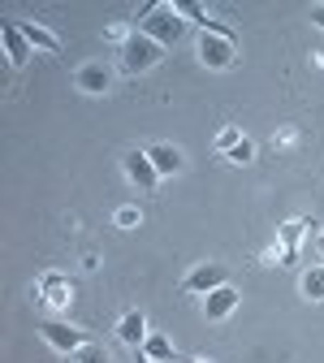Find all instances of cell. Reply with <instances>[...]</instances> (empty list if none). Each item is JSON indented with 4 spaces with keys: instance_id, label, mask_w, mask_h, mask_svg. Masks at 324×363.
Listing matches in <instances>:
<instances>
[{
    "instance_id": "5b68a950",
    "label": "cell",
    "mask_w": 324,
    "mask_h": 363,
    "mask_svg": "<svg viewBox=\"0 0 324 363\" xmlns=\"http://www.w3.org/2000/svg\"><path fill=\"white\" fill-rule=\"evenodd\" d=\"M74 294H78V286L65 277V272H43L39 277V303H48L52 311H65L74 303Z\"/></svg>"
},
{
    "instance_id": "30bf717a",
    "label": "cell",
    "mask_w": 324,
    "mask_h": 363,
    "mask_svg": "<svg viewBox=\"0 0 324 363\" xmlns=\"http://www.w3.org/2000/svg\"><path fill=\"white\" fill-rule=\"evenodd\" d=\"M117 342H125L130 350H143V342H147V315L143 311H125L121 320H117Z\"/></svg>"
},
{
    "instance_id": "e0dca14e",
    "label": "cell",
    "mask_w": 324,
    "mask_h": 363,
    "mask_svg": "<svg viewBox=\"0 0 324 363\" xmlns=\"http://www.w3.org/2000/svg\"><path fill=\"white\" fill-rule=\"evenodd\" d=\"M69 363H113V359H108V350H104V346L86 342L82 350H74V354H69Z\"/></svg>"
},
{
    "instance_id": "277c9868",
    "label": "cell",
    "mask_w": 324,
    "mask_h": 363,
    "mask_svg": "<svg viewBox=\"0 0 324 363\" xmlns=\"http://www.w3.org/2000/svg\"><path fill=\"white\" fill-rule=\"evenodd\" d=\"M39 337L48 342L52 350H61V354H74V350L86 346V333L74 329V325H65V320H39Z\"/></svg>"
},
{
    "instance_id": "d6986e66",
    "label": "cell",
    "mask_w": 324,
    "mask_h": 363,
    "mask_svg": "<svg viewBox=\"0 0 324 363\" xmlns=\"http://www.w3.org/2000/svg\"><path fill=\"white\" fill-rule=\"evenodd\" d=\"M225 160H229V164H251V160H255V143H251V139H242V143L229 152Z\"/></svg>"
},
{
    "instance_id": "ac0fdd59",
    "label": "cell",
    "mask_w": 324,
    "mask_h": 363,
    "mask_svg": "<svg viewBox=\"0 0 324 363\" xmlns=\"http://www.w3.org/2000/svg\"><path fill=\"white\" fill-rule=\"evenodd\" d=\"M242 139H247V134L229 125V130H220V134H216V152H220V156H229V152H234V147H238Z\"/></svg>"
},
{
    "instance_id": "ba28073f",
    "label": "cell",
    "mask_w": 324,
    "mask_h": 363,
    "mask_svg": "<svg viewBox=\"0 0 324 363\" xmlns=\"http://www.w3.org/2000/svg\"><path fill=\"white\" fill-rule=\"evenodd\" d=\"M238 303H242V294L234 290V286H220V290H212V294H203V315L216 325V320H229V315L238 311Z\"/></svg>"
},
{
    "instance_id": "44dd1931",
    "label": "cell",
    "mask_w": 324,
    "mask_h": 363,
    "mask_svg": "<svg viewBox=\"0 0 324 363\" xmlns=\"http://www.w3.org/2000/svg\"><path fill=\"white\" fill-rule=\"evenodd\" d=\"M311 22H315V26L324 30V0H320V5H311Z\"/></svg>"
},
{
    "instance_id": "8fae6325",
    "label": "cell",
    "mask_w": 324,
    "mask_h": 363,
    "mask_svg": "<svg viewBox=\"0 0 324 363\" xmlns=\"http://www.w3.org/2000/svg\"><path fill=\"white\" fill-rule=\"evenodd\" d=\"M74 86L86 91V96H108V91H113V74L104 65H82L74 74Z\"/></svg>"
},
{
    "instance_id": "3957f363",
    "label": "cell",
    "mask_w": 324,
    "mask_h": 363,
    "mask_svg": "<svg viewBox=\"0 0 324 363\" xmlns=\"http://www.w3.org/2000/svg\"><path fill=\"white\" fill-rule=\"evenodd\" d=\"M121 169H125V177H130L143 195H152V191H156L160 173H156V164L147 160V147H130V152L121 156Z\"/></svg>"
},
{
    "instance_id": "9c48e42d",
    "label": "cell",
    "mask_w": 324,
    "mask_h": 363,
    "mask_svg": "<svg viewBox=\"0 0 324 363\" xmlns=\"http://www.w3.org/2000/svg\"><path fill=\"white\" fill-rule=\"evenodd\" d=\"M0 43H5V52H9V65H26L35 57V48L26 43V35H22L18 22H0Z\"/></svg>"
},
{
    "instance_id": "52a82bcc",
    "label": "cell",
    "mask_w": 324,
    "mask_h": 363,
    "mask_svg": "<svg viewBox=\"0 0 324 363\" xmlns=\"http://www.w3.org/2000/svg\"><path fill=\"white\" fill-rule=\"evenodd\" d=\"M199 61H203L208 69H229V65H234V39L199 35Z\"/></svg>"
},
{
    "instance_id": "2e32d148",
    "label": "cell",
    "mask_w": 324,
    "mask_h": 363,
    "mask_svg": "<svg viewBox=\"0 0 324 363\" xmlns=\"http://www.w3.org/2000/svg\"><path fill=\"white\" fill-rule=\"evenodd\" d=\"M303 298H311V303L324 298V264H315V268L303 272Z\"/></svg>"
},
{
    "instance_id": "ffe728a7",
    "label": "cell",
    "mask_w": 324,
    "mask_h": 363,
    "mask_svg": "<svg viewBox=\"0 0 324 363\" xmlns=\"http://www.w3.org/2000/svg\"><path fill=\"white\" fill-rule=\"evenodd\" d=\"M134 220H138V212H134V208H121V212H117V225H121V230H130Z\"/></svg>"
},
{
    "instance_id": "4fadbf2b",
    "label": "cell",
    "mask_w": 324,
    "mask_h": 363,
    "mask_svg": "<svg viewBox=\"0 0 324 363\" xmlns=\"http://www.w3.org/2000/svg\"><path fill=\"white\" fill-rule=\"evenodd\" d=\"M147 160L156 164V173H160V177L181 173V152H177L173 143H152V147H147Z\"/></svg>"
},
{
    "instance_id": "7402d4cb",
    "label": "cell",
    "mask_w": 324,
    "mask_h": 363,
    "mask_svg": "<svg viewBox=\"0 0 324 363\" xmlns=\"http://www.w3.org/2000/svg\"><path fill=\"white\" fill-rule=\"evenodd\" d=\"M134 363H156V359H147L143 350H134Z\"/></svg>"
},
{
    "instance_id": "603a6c76",
    "label": "cell",
    "mask_w": 324,
    "mask_h": 363,
    "mask_svg": "<svg viewBox=\"0 0 324 363\" xmlns=\"http://www.w3.org/2000/svg\"><path fill=\"white\" fill-rule=\"evenodd\" d=\"M320 242H324V230H320Z\"/></svg>"
},
{
    "instance_id": "6da1fadb",
    "label": "cell",
    "mask_w": 324,
    "mask_h": 363,
    "mask_svg": "<svg viewBox=\"0 0 324 363\" xmlns=\"http://www.w3.org/2000/svg\"><path fill=\"white\" fill-rule=\"evenodd\" d=\"M138 35L156 39L160 48H169V43H177L181 35H186V18L177 13V5H169V0H156V5H143L138 9Z\"/></svg>"
},
{
    "instance_id": "9a60e30c",
    "label": "cell",
    "mask_w": 324,
    "mask_h": 363,
    "mask_svg": "<svg viewBox=\"0 0 324 363\" xmlns=\"http://www.w3.org/2000/svg\"><path fill=\"white\" fill-rule=\"evenodd\" d=\"M143 354H147V359H156V363H186V359H181V354L173 350V342H169L164 333H147Z\"/></svg>"
},
{
    "instance_id": "7c38bea8",
    "label": "cell",
    "mask_w": 324,
    "mask_h": 363,
    "mask_svg": "<svg viewBox=\"0 0 324 363\" xmlns=\"http://www.w3.org/2000/svg\"><path fill=\"white\" fill-rule=\"evenodd\" d=\"M18 26H22V35H26L30 48H39V52H61V35L48 30L43 22H18Z\"/></svg>"
},
{
    "instance_id": "7a4b0ae2",
    "label": "cell",
    "mask_w": 324,
    "mask_h": 363,
    "mask_svg": "<svg viewBox=\"0 0 324 363\" xmlns=\"http://www.w3.org/2000/svg\"><path fill=\"white\" fill-rule=\"evenodd\" d=\"M160 57H164V48H160L156 39L138 35V30L121 43V69H125V74H147V69L160 65Z\"/></svg>"
},
{
    "instance_id": "5bb4252c",
    "label": "cell",
    "mask_w": 324,
    "mask_h": 363,
    "mask_svg": "<svg viewBox=\"0 0 324 363\" xmlns=\"http://www.w3.org/2000/svg\"><path fill=\"white\" fill-rule=\"evenodd\" d=\"M307 230H311V220H290V225H281V242H276V247H281V259H286V264L298 259V242H303Z\"/></svg>"
},
{
    "instance_id": "8992f818",
    "label": "cell",
    "mask_w": 324,
    "mask_h": 363,
    "mask_svg": "<svg viewBox=\"0 0 324 363\" xmlns=\"http://www.w3.org/2000/svg\"><path fill=\"white\" fill-rule=\"evenodd\" d=\"M220 286H229L225 264H195V268L186 272V281H181V290H186V294H212V290H220Z\"/></svg>"
}]
</instances>
